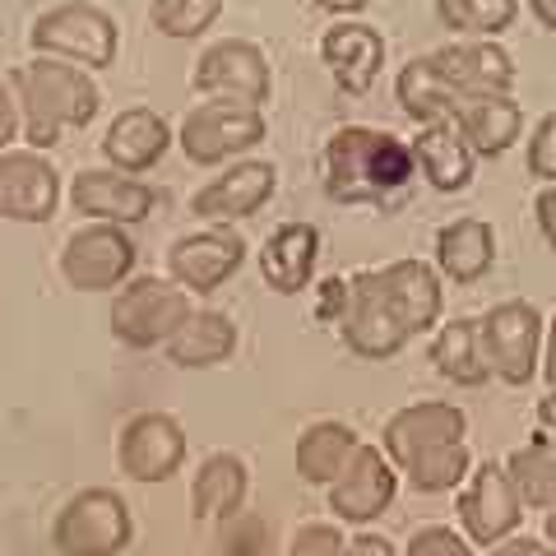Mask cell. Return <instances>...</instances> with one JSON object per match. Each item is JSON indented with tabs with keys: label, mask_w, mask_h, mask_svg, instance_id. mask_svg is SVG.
I'll list each match as a JSON object with an SVG mask.
<instances>
[{
	"label": "cell",
	"mask_w": 556,
	"mask_h": 556,
	"mask_svg": "<svg viewBox=\"0 0 556 556\" xmlns=\"http://www.w3.org/2000/svg\"><path fill=\"white\" fill-rule=\"evenodd\" d=\"M320 177L334 204H376L413 186L417 159L408 139L380 126H339L325 139Z\"/></svg>",
	"instance_id": "obj_1"
},
{
	"label": "cell",
	"mask_w": 556,
	"mask_h": 556,
	"mask_svg": "<svg viewBox=\"0 0 556 556\" xmlns=\"http://www.w3.org/2000/svg\"><path fill=\"white\" fill-rule=\"evenodd\" d=\"M10 89L24 112V139L28 149H56L65 130H84L98 121L102 93L84 65H70L56 56H33L10 75Z\"/></svg>",
	"instance_id": "obj_2"
},
{
	"label": "cell",
	"mask_w": 556,
	"mask_h": 556,
	"mask_svg": "<svg viewBox=\"0 0 556 556\" xmlns=\"http://www.w3.org/2000/svg\"><path fill=\"white\" fill-rule=\"evenodd\" d=\"M28 42L38 56H56L84 70H108L121 51V28L112 10L93 5V0H61V5L42 10L33 20Z\"/></svg>",
	"instance_id": "obj_3"
},
{
	"label": "cell",
	"mask_w": 556,
	"mask_h": 556,
	"mask_svg": "<svg viewBox=\"0 0 556 556\" xmlns=\"http://www.w3.org/2000/svg\"><path fill=\"white\" fill-rule=\"evenodd\" d=\"M135 538V515L112 486H79L51 519V547L61 556H121Z\"/></svg>",
	"instance_id": "obj_4"
},
{
	"label": "cell",
	"mask_w": 556,
	"mask_h": 556,
	"mask_svg": "<svg viewBox=\"0 0 556 556\" xmlns=\"http://www.w3.org/2000/svg\"><path fill=\"white\" fill-rule=\"evenodd\" d=\"M190 292L177 278H126L112 292V334L135 348V353H149V348H167V339L177 334L190 316Z\"/></svg>",
	"instance_id": "obj_5"
},
{
	"label": "cell",
	"mask_w": 556,
	"mask_h": 556,
	"mask_svg": "<svg viewBox=\"0 0 556 556\" xmlns=\"http://www.w3.org/2000/svg\"><path fill=\"white\" fill-rule=\"evenodd\" d=\"M269 139V121L260 108H237V102H200L190 108L177 126V144L186 163L195 167H223L241 163Z\"/></svg>",
	"instance_id": "obj_6"
},
{
	"label": "cell",
	"mask_w": 556,
	"mask_h": 556,
	"mask_svg": "<svg viewBox=\"0 0 556 556\" xmlns=\"http://www.w3.org/2000/svg\"><path fill=\"white\" fill-rule=\"evenodd\" d=\"M190 89L208 102H237V108H260L274 98V70L265 47L251 38H223L200 51L190 70Z\"/></svg>",
	"instance_id": "obj_7"
},
{
	"label": "cell",
	"mask_w": 556,
	"mask_h": 556,
	"mask_svg": "<svg viewBox=\"0 0 556 556\" xmlns=\"http://www.w3.org/2000/svg\"><path fill=\"white\" fill-rule=\"evenodd\" d=\"M543 311L519 298L496 302L482 316V348L501 386L525 390L538 376V367H543Z\"/></svg>",
	"instance_id": "obj_8"
},
{
	"label": "cell",
	"mask_w": 556,
	"mask_h": 556,
	"mask_svg": "<svg viewBox=\"0 0 556 556\" xmlns=\"http://www.w3.org/2000/svg\"><path fill=\"white\" fill-rule=\"evenodd\" d=\"M135 241L116 223H84L61 247V278L75 292H116L135 278Z\"/></svg>",
	"instance_id": "obj_9"
},
{
	"label": "cell",
	"mask_w": 556,
	"mask_h": 556,
	"mask_svg": "<svg viewBox=\"0 0 556 556\" xmlns=\"http://www.w3.org/2000/svg\"><path fill=\"white\" fill-rule=\"evenodd\" d=\"M329 492V515L348 529H371L380 515L394 506L399 496V468L390 455L371 441H362L353 450V459L343 464V473L325 486Z\"/></svg>",
	"instance_id": "obj_10"
},
{
	"label": "cell",
	"mask_w": 556,
	"mask_h": 556,
	"mask_svg": "<svg viewBox=\"0 0 556 556\" xmlns=\"http://www.w3.org/2000/svg\"><path fill=\"white\" fill-rule=\"evenodd\" d=\"M459 529L473 547H496L501 538L519 533V519H525V501H519L515 482L506 473L501 459H482L473 464V473L459 486Z\"/></svg>",
	"instance_id": "obj_11"
},
{
	"label": "cell",
	"mask_w": 556,
	"mask_h": 556,
	"mask_svg": "<svg viewBox=\"0 0 556 556\" xmlns=\"http://www.w3.org/2000/svg\"><path fill=\"white\" fill-rule=\"evenodd\" d=\"M116 464L130 482L159 486L186 468V427L163 408H144L126 417L116 437Z\"/></svg>",
	"instance_id": "obj_12"
},
{
	"label": "cell",
	"mask_w": 556,
	"mask_h": 556,
	"mask_svg": "<svg viewBox=\"0 0 556 556\" xmlns=\"http://www.w3.org/2000/svg\"><path fill=\"white\" fill-rule=\"evenodd\" d=\"M241 265H247V237L237 228H218V223L177 237L167 251V278H177L190 298H214L223 283L241 274Z\"/></svg>",
	"instance_id": "obj_13"
},
{
	"label": "cell",
	"mask_w": 556,
	"mask_h": 556,
	"mask_svg": "<svg viewBox=\"0 0 556 556\" xmlns=\"http://www.w3.org/2000/svg\"><path fill=\"white\" fill-rule=\"evenodd\" d=\"M278 190V167L265 159H241L228 163L218 177H208L195 195H190V214L200 223H218V228H232V223L255 218L260 208L274 200Z\"/></svg>",
	"instance_id": "obj_14"
},
{
	"label": "cell",
	"mask_w": 556,
	"mask_h": 556,
	"mask_svg": "<svg viewBox=\"0 0 556 556\" xmlns=\"http://www.w3.org/2000/svg\"><path fill=\"white\" fill-rule=\"evenodd\" d=\"M339 339L348 343V353H357L362 362H390L399 348L408 343L404 325L394 320V311L380 298L376 269L348 274V311L339 320Z\"/></svg>",
	"instance_id": "obj_15"
},
{
	"label": "cell",
	"mask_w": 556,
	"mask_h": 556,
	"mask_svg": "<svg viewBox=\"0 0 556 556\" xmlns=\"http://www.w3.org/2000/svg\"><path fill=\"white\" fill-rule=\"evenodd\" d=\"M70 204L75 214H84L89 223H116V228H135V223H149L153 208H159V190L149 181L130 177V172L116 167H89L70 181Z\"/></svg>",
	"instance_id": "obj_16"
},
{
	"label": "cell",
	"mask_w": 556,
	"mask_h": 556,
	"mask_svg": "<svg viewBox=\"0 0 556 556\" xmlns=\"http://www.w3.org/2000/svg\"><path fill=\"white\" fill-rule=\"evenodd\" d=\"M61 208V172L38 149L0 153V218L51 223Z\"/></svg>",
	"instance_id": "obj_17"
},
{
	"label": "cell",
	"mask_w": 556,
	"mask_h": 556,
	"mask_svg": "<svg viewBox=\"0 0 556 556\" xmlns=\"http://www.w3.org/2000/svg\"><path fill=\"white\" fill-rule=\"evenodd\" d=\"M455 441H468V413L459 404H445V399H422V404H408V408L390 413L380 450H386L390 464L404 473L422 450L455 445Z\"/></svg>",
	"instance_id": "obj_18"
},
{
	"label": "cell",
	"mask_w": 556,
	"mask_h": 556,
	"mask_svg": "<svg viewBox=\"0 0 556 556\" xmlns=\"http://www.w3.org/2000/svg\"><path fill=\"white\" fill-rule=\"evenodd\" d=\"M376 283H380V298L394 311V320L404 325V334L417 339L427 329L441 325V306H445V292H441V274L437 265L427 260H390V265L376 269Z\"/></svg>",
	"instance_id": "obj_19"
},
{
	"label": "cell",
	"mask_w": 556,
	"mask_h": 556,
	"mask_svg": "<svg viewBox=\"0 0 556 556\" xmlns=\"http://www.w3.org/2000/svg\"><path fill=\"white\" fill-rule=\"evenodd\" d=\"M320 61L343 93L362 98L371 93L376 75L386 70V33L362 20H339L320 33Z\"/></svg>",
	"instance_id": "obj_20"
},
{
	"label": "cell",
	"mask_w": 556,
	"mask_h": 556,
	"mask_svg": "<svg viewBox=\"0 0 556 556\" xmlns=\"http://www.w3.org/2000/svg\"><path fill=\"white\" fill-rule=\"evenodd\" d=\"M441 75L455 84V93L468 98H496L515 89V61L496 38H459L441 51H431Z\"/></svg>",
	"instance_id": "obj_21"
},
{
	"label": "cell",
	"mask_w": 556,
	"mask_h": 556,
	"mask_svg": "<svg viewBox=\"0 0 556 556\" xmlns=\"http://www.w3.org/2000/svg\"><path fill=\"white\" fill-rule=\"evenodd\" d=\"M172 139H177V130L167 126L163 112L126 108V112H116L108 121V130H102V159H108V167H116V172L144 177L149 167L163 163V153L172 149Z\"/></svg>",
	"instance_id": "obj_22"
},
{
	"label": "cell",
	"mask_w": 556,
	"mask_h": 556,
	"mask_svg": "<svg viewBox=\"0 0 556 556\" xmlns=\"http://www.w3.org/2000/svg\"><path fill=\"white\" fill-rule=\"evenodd\" d=\"M316 265H320V228L316 223H278V228L265 237L260 247V278L265 288L278 292V298H298V292L311 288L316 278Z\"/></svg>",
	"instance_id": "obj_23"
},
{
	"label": "cell",
	"mask_w": 556,
	"mask_h": 556,
	"mask_svg": "<svg viewBox=\"0 0 556 556\" xmlns=\"http://www.w3.org/2000/svg\"><path fill=\"white\" fill-rule=\"evenodd\" d=\"M413 159H417V177H427V186L441 190V195H459V190L473 186L478 153L468 149L455 121H431V126L417 130Z\"/></svg>",
	"instance_id": "obj_24"
},
{
	"label": "cell",
	"mask_w": 556,
	"mask_h": 556,
	"mask_svg": "<svg viewBox=\"0 0 556 556\" xmlns=\"http://www.w3.org/2000/svg\"><path fill=\"white\" fill-rule=\"evenodd\" d=\"M251 492V468L232 450H214L204 455L195 478H190V515L204 525H228V519L247 506Z\"/></svg>",
	"instance_id": "obj_25"
},
{
	"label": "cell",
	"mask_w": 556,
	"mask_h": 556,
	"mask_svg": "<svg viewBox=\"0 0 556 556\" xmlns=\"http://www.w3.org/2000/svg\"><path fill=\"white\" fill-rule=\"evenodd\" d=\"M237 320L228 311H214V306H195L186 316V325L167 339V362L181 371H208V367H223L232 362L237 353Z\"/></svg>",
	"instance_id": "obj_26"
},
{
	"label": "cell",
	"mask_w": 556,
	"mask_h": 556,
	"mask_svg": "<svg viewBox=\"0 0 556 556\" xmlns=\"http://www.w3.org/2000/svg\"><path fill=\"white\" fill-rule=\"evenodd\" d=\"M431 265L450 283H478V278L496 265V228L486 218H455L437 232L431 247Z\"/></svg>",
	"instance_id": "obj_27"
},
{
	"label": "cell",
	"mask_w": 556,
	"mask_h": 556,
	"mask_svg": "<svg viewBox=\"0 0 556 556\" xmlns=\"http://www.w3.org/2000/svg\"><path fill=\"white\" fill-rule=\"evenodd\" d=\"M450 121L459 126V135L468 139V149H473L478 159H501V153H510L519 144V135H525V112H519V102L510 93L468 98V102H459Z\"/></svg>",
	"instance_id": "obj_28"
},
{
	"label": "cell",
	"mask_w": 556,
	"mask_h": 556,
	"mask_svg": "<svg viewBox=\"0 0 556 556\" xmlns=\"http://www.w3.org/2000/svg\"><path fill=\"white\" fill-rule=\"evenodd\" d=\"M431 367H437L450 386H464V390H482L492 376V362H486V348H482V320L464 316V320H450L437 329L431 339Z\"/></svg>",
	"instance_id": "obj_29"
},
{
	"label": "cell",
	"mask_w": 556,
	"mask_h": 556,
	"mask_svg": "<svg viewBox=\"0 0 556 556\" xmlns=\"http://www.w3.org/2000/svg\"><path fill=\"white\" fill-rule=\"evenodd\" d=\"M394 102H399V112H404L408 121H417V126H431V121H450L459 108V93H455V84H450L441 75V65L437 56H417L408 61L404 70H399V79H394Z\"/></svg>",
	"instance_id": "obj_30"
},
{
	"label": "cell",
	"mask_w": 556,
	"mask_h": 556,
	"mask_svg": "<svg viewBox=\"0 0 556 556\" xmlns=\"http://www.w3.org/2000/svg\"><path fill=\"white\" fill-rule=\"evenodd\" d=\"M357 445L362 441H357V431L348 422H311L298 437V455H292V464H298V478L306 486H329L343 473V464L353 459Z\"/></svg>",
	"instance_id": "obj_31"
},
{
	"label": "cell",
	"mask_w": 556,
	"mask_h": 556,
	"mask_svg": "<svg viewBox=\"0 0 556 556\" xmlns=\"http://www.w3.org/2000/svg\"><path fill=\"white\" fill-rule=\"evenodd\" d=\"M506 473H510V482H515V492H519V501H525V510L533 506V510H552L556 506V450L547 445V441H529V445H519V450H510L506 459Z\"/></svg>",
	"instance_id": "obj_32"
},
{
	"label": "cell",
	"mask_w": 556,
	"mask_h": 556,
	"mask_svg": "<svg viewBox=\"0 0 556 556\" xmlns=\"http://www.w3.org/2000/svg\"><path fill=\"white\" fill-rule=\"evenodd\" d=\"M437 20L459 38H501L519 20V0H437Z\"/></svg>",
	"instance_id": "obj_33"
},
{
	"label": "cell",
	"mask_w": 556,
	"mask_h": 556,
	"mask_svg": "<svg viewBox=\"0 0 556 556\" xmlns=\"http://www.w3.org/2000/svg\"><path fill=\"white\" fill-rule=\"evenodd\" d=\"M468 473H473V455H468V445H464V441H455V445H437V450H422V455H417V459L404 468L408 486H417V492H427V496L459 492Z\"/></svg>",
	"instance_id": "obj_34"
},
{
	"label": "cell",
	"mask_w": 556,
	"mask_h": 556,
	"mask_svg": "<svg viewBox=\"0 0 556 556\" xmlns=\"http://www.w3.org/2000/svg\"><path fill=\"white\" fill-rule=\"evenodd\" d=\"M223 0H149V24L163 33V38H204L208 28L218 24Z\"/></svg>",
	"instance_id": "obj_35"
},
{
	"label": "cell",
	"mask_w": 556,
	"mask_h": 556,
	"mask_svg": "<svg viewBox=\"0 0 556 556\" xmlns=\"http://www.w3.org/2000/svg\"><path fill=\"white\" fill-rule=\"evenodd\" d=\"M343 552H348V533L339 519H311L288 543V556H343Z\"/></svg>",
	"instance_id": "obj_36"
},
{
	"label": "cell",
	"mask_w": 556,
	"mask_h": 556,
	"mask_svg": "<svg viewBox=\"0 0 556 556\" xmlns=\"http://www.w3.org/2000/svg\"><path fill=\"white\" fill-rule=\"evenodd\" d=\"M525 167H529V177L556 186V112H543L538 116V126L529 130Z\"/></svg>",
	"instance_id": "obj_37"
},
{
	"label": "cell",
	"mask_w": 556,
	"mask_h": 556,
	"mask_svg": "<svg viewBox=\"0 0 556 556\" xmlns=\"http://www.w3.org/2000/svg\"><path fill=\"white\" fill-rule=\"evenodd\" d=\"M404 556H478V552H473V543H468L459 529H450V525H422V529L408 538Z\"/></svg>",
	"instance_id": "obj_38"
},
{
	"label": "cell",
	"mask_w": 556,
	"mask_h": 556,
	"mask_svg": "<svg viewBox=\"0 0 556 556\" xmlns=\"http://www.w3.org/2000/svg\"><path fill=\"white\" fill-rule=\"evenodd\" d=\"M343 311H348V274L320 278V288H316V320L320 325H339Z\"/></svg>",
	"instance_id": "obj_39"
},
{
	"label": "cell",
	"mask_w": 556,
	"mask_h": 556,
	"mask_svg": "<svg viewBox=\"0 0 556 556\" xmlns=\"http://www.w3.org/2000/svg\"><path fill=\"white\" fill-rule=\"evenodd\" d=\"M24 135V112L10 84H0V153H10V144Z\"/></svg>",
	"instance_id": "obj_40"
},
{
	"label": "cell",
	"mask_w": 556,
	"mask_h": 556,
	"mask_svg": "<svg viewBox=\"0 0 556 556\" xmlns=\"http://www.w3.org/2000/svg\"><path fill=\"white\" fill-rule=\"evenodd\" d=\"M533 218H538V232H543V241L556 251V186H543L533 195Z\"/></svg>",
	"instance_id": "obj_41"
},
{
	"label": "cell",
	"mask_w": 556,
	"mask_h": 556,
	"mask_svg": "<svg viewBox=\"0 0 556 556\" xmlns=\"http://www.w3.org/2000/svg\"><path fill=\"white\" fill-rule=\"evenodd\" d=\"M343 556H399V547L380 533H348V552Z\"/></svg>",
	"instance_id": "obj_42"
},
{
	"label": "cell",
	"mask_w": 556,
	"mask_h": 556,
	"mask_svg": "<svg viewBox=\"0 0 556 556\" xmlns=\"http://www.w3.org/2000/svg\"><path fill=\"white\" fill-rule=\"evenodd\" d=\"M547 543L543 538H525V533H510V538H501V543L486 552V556H543Z\"/></svg>",
	"instance_id": "obj_43"
},
{
	"label": "cell",
	"mask_w": 556,
	"mask_h": 556,
	"mask_svg": "<svg viewBox=\"0 0 556 556\" xmlns=\"http://www.w3.org/2000/svg\"><path fill=\"white\" fill-rule=\"evenodd\" d=\"M533 437L556 450V390H547L543 399H538V431Z\"/></svg>",
	"instance_id": "obj_44"
},
{
	"label": "cell",
	"mask_w": 556,
	"mask_h": 556,
	"mask_svg": "<svg viewBox=\"0 0 556 556\" xmlns=\"http://www.w3.org/2000/svg\"><path fill=\"white\" fill-rule=\"evenodd\" d=\"M538 371H543V380L556 390V316H552L547 329H543V367H538Z\"/></svg>",
	"instance_id": "obj_45"
},
{
	"label": "cell",
	"mask_w": 556,
	"mask_h": 556,
	"mask_svg": "<svg viewBox=\"0 0 556 556\" xmlns=\"http://www.w3.org/2000/svg\"><path fill=\"white\" fill-rule=\"evenodd\" d=\"M316 10H325V14H339V20H348V14H362L371 5V0H311Z\"/></svg>",
	"instance_id": "obj_46"
},
{
	"label": "cell",
	"mask_w": 556,
	"mask_h": 556,
	"mask_svg": "<svg viewBox=\"0 0 556 556\" xmlns=\"http://www.w3.org/2000/svg\"><path fill=\"white\" fill-rule=\"evenodd\" d=\"M525 5L533 10V20L543 24L547 33H556V0H525Z\"/></svg>",
	"instance_id": "obj_47"
},
{
	"label": "cell",
	"mask_w": 556,
	"mask_h": 556,
	"mask_svg": "<svg viewBox=\"0 0 556 556\" xmlns=\"http://www.w3.org/2000/svg\"><path fill=\"white\" fill-rule=\"evenodd\" d=\"M543 538L556 547V506H552V510H543Z\"/></svg>",
	"instance_id": "obj_48"
},
{
	"label": "cell",
	"mask_w": 556,
	"mask_h": 556,
	"mask_svg": "<svg viewBox=\"0 0 556 556\" xmlns=\"http://www.w3.org/2000/svg\"><path fill=\"white\" fill-rule=\"evenodd\" d=\"M543 556H556V547H552V543H547V552H543Z\"/></svg>",
	"instance_id": "obj_49"
}]
</instances>
